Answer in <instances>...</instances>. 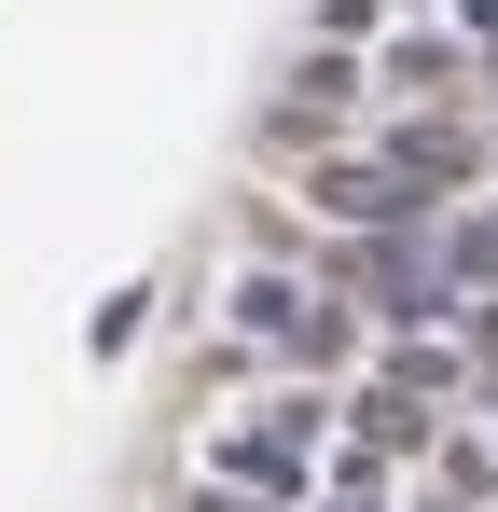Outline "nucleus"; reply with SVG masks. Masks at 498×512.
Segmentation results:
<instances>
[{
  "instance_id": "6",
  "label": "nucleus",
  "mask_w": 498,
  "mask_h": 512,
  "mask_svg": "<svg viewBox=\"0 0 498 512\" xmlns=\"http://www.w3.org/2000/svg\"><path fill=\"white\" fill-rule=\"evenodd\" d=\"M471 28H498V0H471Z\"/></svg>"
},
{
  "instance_id": "4",
  "label": "nucleus",
  "mask_w": 498,
  "mask_h": 512,
  "mask_svg": "<svg viewBox=\"0 0 498 512\" xmlns=\"http://www.w3.org/2000/svg\"><path fill=\"white\" fill-rule=\"evenodd\" d=\"M360 443H429V416H415V388H374V402H360Z\"/></svg>"
},
{
  "instance_id": "5",
  "label": "nucleus",
  "mask_w": 498,
  "mask_h": 512,
  "mask_svg": "<svg viewBox=\"0 0 498 512\" xmlns=\"http://www.w3.org/2000/svg\"><path fill=\"white\" fill-rule=\"evenodd\" d=\"M388 84H415V97H443V84H457V56H443V42H402V56H388Z\"/></svg>"
},
{
  "instance_id": "1",
  "label": "nucleus",
  "mask_w": 498,
  "mask_h": 512,
  "mask_svg": "<svg viewBox=\"0 0 498 512\" xmlns=\"http://www.w3.org/2000/svg\"><path fill=\"white\" fill-rule=\"evenodd\" d=\"M319 208H332V222H374V236H388V222H402V208H429V194H415L402 167H319Z\"/></svg>"
},
{
  "instance_id": "3",
  "label": "nucleus",
  "mask_w": 498,
  "mask_h": 512,
  "mask_svg": "<svg viewBox=\"0 0 498 512\" xmlns=\"http://www.w3.org/2000/svg\"><path fill=\"white\" fill-rule=\"evenodd\" d=\"M443 277H457V291H498V208H485V222H457V250H443Z\"/></svg>"
},
{
  "instance_id": "2",
  "label": "nucleus",
  "mask_w": 498,
  "mask_h": 512,
  "mask_svg": "<svg viewBox=\"0 0 498 512\" xmlns=\"http://www.w3.org/2000/svg\"><path fill=\"white\" fill-rule=\"evenodd\" d=\"M388 167H402L415 194H443V180H471V139H443V125L415 111V125H402V153H388Z\"/></svg>"
}]
</instances>
